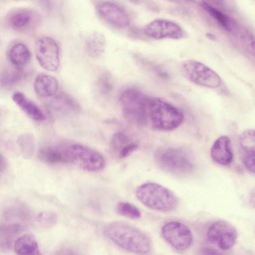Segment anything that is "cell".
<instances>
[{
	"label": "cell",
	"instance_id": "1",
	"mask_svg": "<svg viewBox=\"0 0 255 255\" xmlns=\"http://www.w3.org/2000/svg\"><path fill=\"white\" fill-rule=\"evenodd\" d=\"M105 235L120 248L139 255H148L152 248L149 237L138 228L128 224L115 222L104 228Z\"/></svg>",
	"mask_w": 255,
	"mask_h": 255
},
{
	"label": "cell",
	"instance_id": "2",
	"mask_svg": "<svg viewBox=\"0 0 255 255\" xmlns=\"http://www.w3.org/2000/svg\"><path fill=\"white\" fill-rule=\"evenodd\" d=\"M184 114L177 107L158 98H150L148 125L161 131L176 128L183 122Z\"/></svg>",
	"mask_w": 255,
	"mask_h": 255
},
{
	"label": "cell",
	"instance_id": "3",
	"mask_svg": "<svg viewBox=\"0 0 255 255\" xmlns=\"http://www.w3.org/2000/svg\"><path fill=\"white\" fill-rule=\"evenodd\" d=\"M150 98L134 88L123 91L120 95L119 102L125 118L137 126H148Z\"/></svg>",
	"mask_w": 255,
	"mask_h": 255
},
{
	"label": "cell",
	"instance_id": "4",
	"mask_svg": "<svg viewBox=\"0 0 255 255\" xmlns=\"http://www.w3.org/2000/svg\"><path fill=\"white\" fill-rule=\"evenodd\" d=\"M135 195L145 206L158 211H172L178 204L177 198L171 191L154 182H147L138 186Z\"/></svg>",
	"mask_w": 255,
	"mask_h": 255
},
{
	"label": "cell",
	"instance_id": "5",
	"mask_svg": "<svg viewBox=\"0 0 255 255\" xmlns=\"http://www.w3.org/2000/svg\"><path fill=\"white\" fill-rule=\"evenodd\" d=\"M154 159L159 167L164 171L176 176L191 173L194 168L191 155L185 150L174 146L157 149Z\"/></svg>",
	"mask_w": 255,
	"mask_h": 255
},
{
	"label": "cell",
	"instance_id": "6",
	"mask_svg": "<svg viewBox=\"0 0 255 255\" xmlns=\"http://www.w3.org/2000/svg\"><path fill=\"white\" fill-rule=\"evenodd\" d=\"M65 152L68 163L87 171L98 172L106 165L104 156L98 151L86 145L72 143L65 147Z\"/></svg>",
	"mask_w": 255,
	"mask_h": 255
},
{
	"label": "cell",
	"instance_id": "7",
	"mask_svg": "<svg viewBox=\"0 0 255 255\" xmlns=\"http://www.w3.org/2000/svg\"><path fill=\"white\" fill-rule=\"evenodd\" d=\"M181 72L186 79L202 87L214 89L221 83L220 76L215 71L195 60L184 61L181 65Z\"/></svg>",
	"mask_w": 255,
	"mask_h": 255
},
{
	"label": "cell",
	"instance_id": "8",
	"mask_svg": "<svg viewBox=\"0 0 255 255\" xmlns=\"http://www.w3.org/2000/svg\"><path fill=\"white\" fill-rule=\"evenodd\" d=\"M34 52L39 65L44 69L54 71L60 63L59 48L56 42L52 38L43 36L35 43Z\"/></svg>",
	"mask_w": 255,
	"mask_h": 255
},
{
	"label": "cell",
	"instance_id": "9",
	"mask_svg": "<svg viewBox=\"0 0 255 255\" xmlns=\"http://www.w3.org/2000/svg\"><path fill=\"white\" fill-rule=\"evenodd\" d=\"M143 32L146 36L156 39H179L183 38L185 35L184 29L178 23L164 18L150 21L144 26Z\"/></svg>",
	"mask_w": 255,
	"mask_h": 255
},
{
	"label": "cell",
	"instance_id": "10",
	"mask_svg": "<svg viewBox=\"0 0 255 255\" xmlns=\"http://www.w3.org/2000/svg\"><path fill=\"white\" fill-rule=\"evenodd\" d=\"M6 21L12 29L24 32L37 27L41 23V17L33 9L19 7L11 10L6 16Z\"/></svg>",
	"mask_w": 255,
	"mask_h": 255
},
{
	"label": "cell",
	"instance_id": "11",
	"mask_svg": "<svg viewBox=\"0 0 255 255\" xmlns=\"http://www.w3.org/2000/svg\"><path fill=\"white\" fill-rule=\"evenodd\" d=\"M164 239L174 248L179 251L187 249L192 242V235L184 224L177 221L169 222L162 228Z\"/></svg>",
	"mask_w": 255,
	"mask_h": 255
},
{
	"label": "cell",
	"instance_id": "12",
	"mask_svg": "<svg viewBox=\"0 0 255 255\" xmlns=\"http://www.w3.org/2000/svg\"><path fill=\"white\" fill-rule=\"evenodd\" d=\"M96 8L102 17L113 26L125 27L129 24L128 12L119 4L109 1H100Z\"/></svg>",
	"mask_w": 255,
	"mask_h": 255
},
{
	"label": "cell",
	"instance_id": "13",
	"mask_svg": "<svg viewBox=\"0 0 255 255\" xmlns=\"http://www.w3.org/2000/svg\"><path fill=\"white\" fill-rule=\"evenodd\" d=\"M47 105L51 112L62 116L74 115L81 110L77 101L64 92L57 93L50 98Z\"/></svg>",
	"mask_w": 255,
	"mask_h": 255
},
{
	"label": "cell",
	"instance_id": "14",
	"mask_svg": "<svg viewBox=\"0 0 255 255\" xmlns=\"http://www.w3.org/2000/svg\"><path fill=\"white\" fill-rule=\"evenodd\" d=\"M241 157L244 166L251 172H255V136L253 129L243 131L239 138Z\"/></svg>",
	"mask_w": 255,
	"mask_h": 255
},
{
	"label": "cell",
	"instance_id": "15",
	"mask_svg": "<svg viewBox=\"0 0 255 255\" xmlns=\"http://www.w3.org/2000/svg\"><path fill=\"white\" fill-rule=\"evenodd\" d=\"M212 159L217 163L226 166L233 159V154L229 137L223 135L218 137L213 144L210 150Z\"/></svg>",
	"mask_w": 255,
	"mask_h": 255
},
{
	"label": "cell",
	"instance_id": "16",
	"mask_svg": "<svg viewBox=\"0 0 255 255\" xmlns=\"http://www.w3.org/2000/svg\"><path fill=\"white\" fill-rule=\"evenodd\" d=\"M58 88V81L51 75L40 73L34 80V91L42 98H50L54 96L57 93Z\"/></svg>",
	"mask_w": 255,
	"mask_h": 255
},
{
	"label": "cell",
	"instance_id": "17",
	"mask_svg": "<svg viewBox=\"0 0 255 255\" xmlns=\"http://www.w3.org/2000/svg\"><path fill=\"white\" fill-rule=\"evenodd\" d=\"M200 5L201 8L224 30L230 32L237 30V23L230 16L208 2L201 1Z\"/></svg>",
	"mask_w": 255,
	"mask_h": 255
},
{
	"label": "cell",
	"instance_id": "18",
	"mask_svg": "<svg viewBox=\"0 0 255 255\" xmlns=\"http://www.w3.org/2000/svg\"><path fill=\"white\" fill-rule=\"evenodd\" d=\"M14 102L30 118L36 121H43L46 117L41 109L24 94L15 92L12 95Z\"/></svg>",
	"mask_w": 255,
	"mask_h": 255
},
{
	"label": "cell",
	"instance_id": "19",
	"mask_svg": "<svg viewBox=\"0 0 255 255\" xmlns=\"http://www.w3.org/2000/svg\"><path fill=\"white\" fill-rule=\"evenodd\" d=\"M106 39L104 35L98 31L91 33L86 39L84 47L88 55L93 58H98L105 52Z\"/></svg>",
	"mask_w": 255,
	"mask_h": 255
},
{
	"label": "cell",
	"instance_id": "20",
	"mask_svg": "<svg viewBox=\"0 0 255 255\" xmlns=\"http://www.w3.org/2000/svg\"><path fill=\"white\" fill-rule=\"evenodd\" d=\"M7 56L14 67L21 69L29 62L31 53L25 44L18 42L12 45L9 49Z\"/></svg>",
	"mask_w": 255,
	"mask_h": 255
},
{
	"label": "cell",
	"instance_id": "21",
	"mask_svg": "<svg viewBox=\"0 0 255 255\" xmlns=\"http://www.w3.org/2000/svg\"><path fill=\"white\" fill-rule=\"evenodd\" d=\"M14 250L17 255H41L35 237L30 234L22 235L15 241Z\"/></svg>",
	"mask_w": 255,
	"mask_h": 255
},
{
	"label": "cell",
	"instance_id": "22",
	"mask_svg": "<svg viewBox=\"0 0 255 255\" xmlns=\"http://www.w3.org/2000/svg\"><path fill=\"white\" fill-rule=\"evenodd\" d=\"M38 154L41 160L49 164L68 163L65 147L57 145H46L40 148Z\"/></svg>",
	"mask_w": 255,
	"mask_h": 255
},
{
	"label": "cell",
	"instance_id": "23",
	"mask_svg": "<svg viewBox=\"0 0 255 255\" xmlns=\"http://www.w3.org/2000/svg\"><path fill=\"white\" fill-rule=\"evenodd\" d=\"M17 143L23 157L31 158L34 152L35 141L34 135L31 133H22L17 139Z\"/></svg>",
	"mask_w": 255,
	"mask_h": 255
},
{
	"label": "cell",
	"instance_id": "24",
	"mask_svg": "<svg viewBox=\"0 0 255 255\" xmlns=\"http://www.w3.org/2000/svg\"><path fill=\"white\" fill-rule=\"evenodd\" d=\"M234 228L231 224L225 221H218L213 223L209 228L207 233L209 240L217 242L228 232Z\"/></svg>",
	"mask_w": 255,
	"mask_h": 255
},
{
	"label": "cell",
	"instance_id": "25",
	"mask_svg": "<svg viewBox=\"0 0 255 255\" xmlns=\"http://www.w3.org/2000/svg\"><path fill=\"white\" fill-rule=\"evenodd\" d=\"M23 76L21 69L14 67L6 69L0 75V85L5 88L12 87L20 82Z\"/></svg>",
	"mask_w": 255,
	"mask_h": 255
},
{
	"label": "cell",
	"instance_id": "26",
	"mask_svg": "<svg viewBox=\"0 0 255 255\" xmlns=\"http://www.w3.org/2000/svg\"><path fill=\"white\" fill-rule=\"evenodd\" d=\"M117 211L120 215L131 219H137L141 217L140 210L128 202H119L117 206Z\"/></svg>",
	"mask_w": 255,
	"mask_h": 255
},
{
	"label": "cell",
	"instance_id": "27",
	"mask_svg": "<svg viewBox=\"0 0 255 255\" xmlns=\"http://www.w3.org/2000/svg\"><path fill=\"white\" fill-rule=\"evenodd\" d=\"M131 140L129 137L123 132H117L113 134L111 141L110 147L114 152L119 153L120 151Z\"/></svg>",
	"mask_w": 255,
	"mask_h": 255
},
{
	"label": "cell",
	"instance_id": "28",
	"mask_svg": "<svg viewBox=\"0 0 255 255\" xmlns=\"http://www.w3.org/2000/svg\"><path fill=\"white\" fill-rule=\"evenodd\" d=\"M98 90L103 96H108L112 92L113 83L110 75L107 73L102 74L98 80Z\"/></svg>",
	"mask_w": 255,
	"mask_h": 255
},
{
	"label": "cell",
	"instance_id": "29",
	"mask_svg": "<svg viewBox=\"0 0 255 255\" xmlns=\"http://www.w3.org/2000/svg\"><path fill=\"white\" fill-rule=\"evenodd\" d=\"M237 238V232L236 229L234 228L217 242L218 245L223 250H229L234 245Z\"/></svg>",
	"mask_w": 255,
	"mask_h": 255
},
{
	"label": "cell",
	"instance_id": "30",
	"mask_svg": "<svg viewBox=\"0 0 255 255\" xmlns=\"http://www.w3.org/2000/svg\"><path fill=\"white\" fill-rule=\"evenodd\" d=\"M39 222L43 226L51 227L56 224L57 222L56 215L52 212H43L38 215Z\"/></svg>",
	"mask_w": 255,
	"mask_h": 255
},
{
	"label": "cell",
	"instance_id": "31",
	"mask_svg": "<svg viewBox=\"0 0 255 255\" xmlns=\"http://www.w3.org/2000/svg\"><path fill=\"white\" fill-rule=\"evenodd\" d=\"M138 148V144L135 142L131 141L126 145L119 152L118 155L120 158H125L128 156L134 151Z\"/></svg>",
	"mask_w": 255,
	"mask_h": 255
},
{
	"label": "cell",
	"instance_id": "32",
	"mask_svg": "<svg viewBox=\"0 0 255 255\" xmlns=\"http://www.w3.org/2000/svg\"><path fill=\"white\" fill-rule=\"evenodd\" d=\"M200 255H224L222 252L213 248L204 247L200 250Z\"/></svg>",
	"mask_w": 255,
	"mask_h": 255
},
{
	"label": "cell",
	"instance_id": "33",
	"mask_svg": "<svg viewBox=\"0 0 255 255\" xmlns=\"http://www.w3.org/2000/svg\"><path fill=\"white\" fill-rule=\"evenodd\" d=\"M55 255H77V254L73 249L64 247L58 251Z\"/></svg>",
	"mask_w": 255,
	"mask_h": 255
},
{
	"label": "cell",
	"instance_id": "34",
	"mask_svg": "<svg viewBox=\"0 0 255 255\" xmlns=\"http://www.w3.org/2000/svg\"><path fill=\"white\" fill-rule=\"evenodd\" d=\"M3 165V160L1 156L0 155V170L1 169Z\"/></svg>",
	"mask_w": 255,
	"mask_h": 255
}]
</instances>
